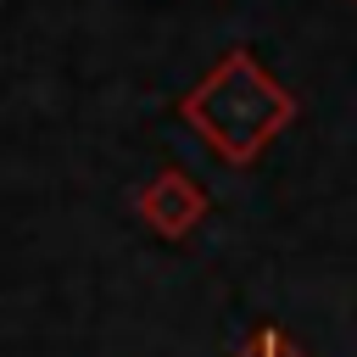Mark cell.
I'll list each match as a JSON object with an SVG mask.
<instances>
[{
	"label": "cell",
	"mask_w": 357,
	"mask_h": 357,
	"mask_svg": "<svg viewBox=\"0 0 357 357\" xmlns=\"http://www.w3.org/2000/svg\"><path fill=\"white\" fill-rule=\"evenodd\" d=\"M206 190H201V178H190L184 167H162V173H151L145 184H139V195H134V212H139V223H151L162 240H184L201 218H206Z\"/></svg>",
	"instance_id": "obj_2"
},
{
	"label": "cell",
	"mask_w": 357,
	"mask_h": 357,
	"mask_svg": "<svg viewBox=\"0 0 357 357\" xmlns=\"http://www.w3.org/2000/svg\"><path fill=\"white\" fill-rule=\"evenodd\" d=\"M178 117L201 134V145L229 162L245 167L257 162L290 123H296V95L245 50L234 45L229 56H218L178 100Z\"/></svg>",
	"instance_id": "obj_1"
},
{
	"label": "cell",
	"mask_w": 357,
	"mask_h": 357,
	"mask_svg": "<svg viewBox=\"0 0 357 357\" xmlns=\"http://www.w3.org/2000/svg\"><path fill=\"white\" fill-rule=\"evenodd\" d=\"M240 357H301V351H296V346H290L279 329H257V340H251Z\"/></svg>",
	"instance_id": "obj_3"
}]
</instances>
